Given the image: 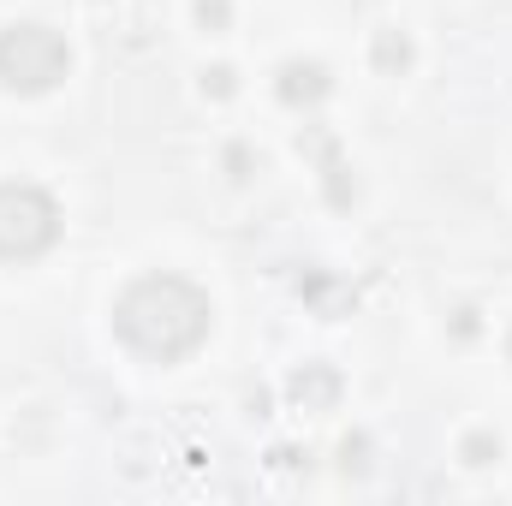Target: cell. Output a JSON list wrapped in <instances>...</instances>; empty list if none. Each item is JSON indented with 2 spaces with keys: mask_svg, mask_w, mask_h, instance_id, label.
Segmentation results:
<instances>
[{
  "mask_svg": "<svg viewBox=\"0 0 512 506\" xmlns=\"http://www.w3.org/2000/svg\"><path fill=\"white\" fill-rule=\"evenodd\" d=\"M54 239H60V203L30 179H6L0 185V262H36L54 251Z\"/></svg>",
  "mask_w": 512,
  "mask_h": 506,
  "instance_id": "3",
  "label": "cell"
},
{
  "mask_svg": "<svg viewBox=\"0 0 512 506\" xmlns=\"http://www.w3.org/2000/svg\"><path fill=\"white\" fill-rule=\"evenodd\" d=\"M465 465H495L501 459V435H465Z\"/></svg>",
  "mask_w": 512,
  "mask_h": 506,
  "instance_id": "7",
  "label": "cell"
},
{
  "mask_svg": "<svg viewBox=\"0 0 512 506\" xmlns=\"http://www.w3.org/2000/svg\"><path fill=\"white\" fill-rule=\"evenodd\" d=\"M328 90H334V78H328L322 60H286V66H280V102H292V108H316Z\"/></svg>",
  "mask_w": 512,
  "mask_h": 506,
  "instance_id": "4",
  "label": "cell"
},
{
  "mask_svg": "<svg viewBox=\"0 0 512 506\" xmlns=\"http://www.w3.org/2000/svg\"><path fill=\"white\" fill-rule=\"evenodd\" d=\"M376 66H382V72H405V66H411V42H405L399 30H382V36H376Z\"/></svg>",
  "mask_w": 512,
  "mask_h": 506,
  "instance_id": "6",
  "label": "cell"
},
{
  "mask_svg": "<svg viewBox=\"0 0 512 506\" xmlns=\"http://www.w3.org/2000/svg\"><path fill=\"white\" fill-rule=\"evenodd\" d=\"M286 393H292L304 411H322V405H334V393H340V376H334V370H322V364H304L298 376L286 381Z\"/></svg>",
  "mask_w": 512,
  "mask_h": 506,
  "instance_id": "5",
  "label": "cell"
},
{
  "mask_svg": "<svg viewBox=\"0 0 512 506\" xmlns=\"http://www.w3.org/2000/svg\"><path fill=\"white\" fill-rule=\"evenodd\" d=\"M215 328V304L185 274H143L114 298V334L149 364L191 358Z\"/></svg>",
  "mask_w": 512,
  "mask_h": 506,
  "instance_id": "1",
  "label": "cell"
},
{
  "mask_svg": "<svg viewBox=\"0 0 512 506\" xmlns=\"http://www.w3.org/2000/svg\"><path fill=\"white\" fill-rule=\"evenodd\" d=\"M66 72H72V48H66L60 30L30 24V18L0 30V84H6L12 96H42V90H54Z\"/></svg>",
  "mask_w": 512,
  "mask_h": 506,
  "instance_id": "2",
  "label": "cell"
},
{
  "mask_svg": "<svg viewBox=\"0 0 512 506\" xmlns=\"http://www.w3.org/2000/svg\"><path fill=\"white\" fill-rule=\"evenodd\" d=\"M227 18H233L227 0H197V24H203V30H227Z\"/></svg>",
  "mask_w": 512,
  "mask_h": 506,
  "instance_id": "8",
  "label": "cell"
},
{
  "mask_svg": "<svg viewBox=\"0 0 512 506\" xmlns=\"http://www.w3.org/2000/svg\"><path fill=\"white\" fill-rule=\"evenodd\" d=\"M203 90H215V96H233V72H227V66L203 72Z\"/></svg>",
  "mask_w": 512,
  "mask_h": 506,
  "instance_id": "9",
  "label": "cell"
},
{
  "mask_svg": "<svg viewBox=\"0 0 512 506\" xmlns=\"http://www.w3.org/2000/svg\"><path fill=\"white\" fill-rule=\"evenodd\" d=\"M507 358H512V340H507Z\"/></svg>",
  "mask_w": 512,
  "mask_h": 506,
  "instance_id": "10",
  "label": "cell"
}]
</instances>
